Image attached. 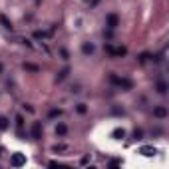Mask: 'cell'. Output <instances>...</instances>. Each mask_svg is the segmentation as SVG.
<instances>
[{"mask_svg": "<svg viewBox=\"0 0 169 169\" xmlns=\"http://www.w3.org/2000/svg\"><path fill=\"white\" fill-rule=\"evenodd\" d=\"M112 84H116L119 86V88H123V90H132V80H127V78H117V76H112Z\"/></svg>", "mask_w": 169, "mask_h": 169, "instance_id": "1", "label": "cell"}, {"mask_svg": "<svg viewBox=\"0 0 169 169\" xmlns=\"http://www.w3.org/2000/svg\"><path fill=\"white\" fill-rule=\"evenodd\" d=\"M10 165H12V167L26 165V155L24 153H12V157H10Z\"/></svg>", "mask_w": 169, "mask_h": 169, "instance_id": "2", "label": "cell"}, {"mask_svg": "<svg viewBox=\"0 0 169 169\" xmlns=\"http://www.w3.org/2000/svg\"><path fill=\"white\" fill-rule=\"evenodd\" d=\"M137 153H141L143 157H153L157 153V149H155V147H151V145H141Z\"/></svg>", "mask_w": 169, "mask_h": 169, "instance_id": "3", "label": "cell"}, {"mask_svg": "<svg viewBox=\"0 0 169 169\" xmlns=\"http://www.w3.org/2000/svg\"><path fill=\"white\" fill-rule=\"evenodd\" d=\"M32 137H34V139H40L42 137V123L40 122L32 123Z\"/></svg>", "mask_w": 169, "mask_h": 169, "instance_id": "4", "label": "cell"}, {"mask_svg": "<svg viewBox=\"0 0 169 169\" xmlns=\"http://www.w3.org/2000/svg\"><path fill=\"white\" fill-rule=\"evenodd\" d=\"M153 116H155V117H159V119H163V117H167V107H163V106H159V107H155V110H153Z\"/></svg>", "mask_w": 169, "mask_h": 169, "instance_id": "5", "label": "cell"}, {"mask_svg": "<svg viewBox=\"0 0 169 169\" xmlns=\"http://www.w3.org/2000/svg\"><path fill=\"white\" fill-rule=\"evenodd\" d=\"M107 28H117V16L116 14H110V16H107Z\"/></svg>", "mask_w": 169, "mask_h": 169, "instance_id": "6", "label": "cell"}, {"mask_svg": "<svg viewBox=\"0 0 169 169\" xmlns=\"http://www.w3.org/2000/svg\"><path fill=\"white\" fill-rule=\"evenodd\" d=\"M112 137H113V139H123V137H125V129H122V127H117V129H113V133H112Z\"/></svg>", "mask_w": 169, "mask_h": 169, "instance_id": "7", "label": "cell"}, {"mask_svg": "<svg viewBox=\"0 0 169 169\" xmlns=\"http://www.w3.org/2000/svg\"><path fill=\"white\" fill-rule=\"evenodd\" d=\"M94 50L96 48H94V44H90V42H86V44L82 46V52L84 54H94Z\"/></svg>", "mask_w": 169, "mask_h": 169, "instance_id": "8", "label": "cell"}, {"mask_svg": "<svg viewBox=\"0 0 169 169\" xmlns=\"http://www.w3.org/2000/svg\"><path fill=\"white\" fill-rule=\"evenodd\" d=\"M56 133H58V135H66V133H68V127H66L64 123H58V125H56Z\"/></svg>", "mask_w": 169, "mask_h": 169, "instance_id": "9", "label": "cell"}, {"mask_svg": "<svg viewBox=\"0 0 169 169\" xmlns=\"http://www.w3.org/2000/svg\"><path fill=\"white\" fill-rule=\"evenodd\" d=\"M157 92H159V94H165V92H167V84H165V82H159V84H157Z\"/></svg>", "mask_w": 169, "mask_h": 169, "instance_id": "10", "label": "cell"}, {"mask_svg": "<svg viewBox=\"0 0 169 169\" xmlns=\"http://www.w3.org/2000/svg\"><path fill=\"white\" fill-rule=\"evenodd\" d=\"M0 22H2V24H4V28H8V30H12V24H10V22H8V18H6V16H0Z\"/></svg>", "mask_w": 169, "mask_h": 169, "instance_id": "11", "label": "cell"}, {"mask_svg": "<svg viewBox=\"0 0 169 169\" xmlns=\"http://www.w3.org/2000/svg\"><path fill=\"white\" fill-rule=\"evenodd\" d=\"M6 127H8V119L6 117H0V132H4Z\"/></svg>", "mask_w": 169, "mask_h": 169, "instance_id": "12", "label": "cell"}, {"mask_svg": "<svg viewBox=\"0 0 169 169\" xmlns=\"http://www.w3.org/2000/svg\"><path fill=\"white\" fill-rule=\"evenodd\" d=\"M66 76H68V68H64V70H62V72H60V74H58V82H62L64 78H66Z\"/></svg>", "mask_w": 169, "mask_h": 169, "instance_id": "13", "label": "cell"}, {"mask_svg": "<svg viewBox=\"0 0 169 169\" xmlns=\"http://www.w3.org/2000/svg\"><path fill=\"white\" fill-rule=\"evenodd\" d=\"M76 110H78V113H86V106H84V103H78Z\"/></svg>", "mask_w": 169, "mask_h": 169, "instance_id": "14", "label": "cell"}, {"mask_svg": "<svg viewBox=\"0 0 169 169\" xmlns=\"http://www.w3.org/2000/svg\"><path fill=\"white\" fill-rule=\"evenodd\" d=\"M117 165H122V161H119V159H112L110 161V167H117Z\"/></svg>", "mask_w": 169, "mask_h": 169, "instance_id": "15", "label": "cell"}, {"mask_svg": "<svg viewBox=\"0 0 169 169\" xmlns=\"http://www.w3.org/2000/svg\"><path fill=\"white\" fill-rule=\"evenodd\" d=\"M64 149H66L64 145H56V147H54V151H64Z\"/></svg>", "mask_w": 169, "mask_h": 169, "instance_id": "16", "label": "cell"}, {"mask_svg": "<svg viewBox=\"0 0 169 169\" xmlns=\"http://www.w3.org/2000/svg\"><path fill=\"white\" fill-rule=\"evenodd\" d=\"M133 137H135V139H141V132H137V129H135V133H133Z\"/></svg>", "mask_w": 169, "mask_h": 169, "instance_id": "17", "label": "cell"}, {"mask_svg": "<svg viewBox=\"0 0 169 169\" xmlns=\"http://www.w3.org/2000/svg\"><path fill=\"white\" fill-rule=\"evenodd\" d=\"M60 54H62V58H64V60H68V52H66V50H60Z\"/></svg>", "mask_w": 169, "mask_h": 169, "instance_id": "18", "label": "cell"}, {"mask_svg": "<svg viewBox=\"0 0 169 169\" xmlns=\"http://www.w3.org/2000/svg\"><path fill=\"white\" fill-rule=\"evenodd\" d=\"M0 72H2V66H0Z\"/></svg>", "mask_w": 169, "mask_h": 169, "instance_id": "19", "label": "cell"}]
</instances>
